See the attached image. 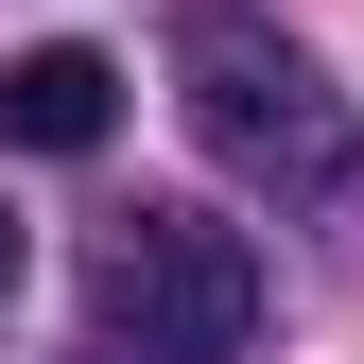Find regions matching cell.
Listing matches in <instances>:
<instances>
[{
	"label": "cell",
	"instance_id": "6da1fadb",
	"mask_svg": "<svg viewBox=\"0 0 364 364\" xmlns=\"http://www.w3.org/2000/svg\"><path fill=\"white\" fill-rule=\"evenodd\" d=\"M173 105H191L208 173H243V191H278V208H347V173H364L347 87L312 70L278 18H243V0H191V18H173Z\"/></svg>",
	"mask_w": 364,
	"mask_h": 364
},
{
	"label": "cell",
	"instance_id": "277c9868",
	"mask_svg": "<svg viewBox=\"0 0 364 364\" xmlns=\"http://www.w3.org/2000/svg\"><path fill=\"white\" fill-rule=\"evenodd\" d=\"M0 295H18V225H0Z\"/></svg>",
	"mask_w": 364,
	"mask_h": 364
},
{
	"label": "cell",
	"instance_id": "7a4b0ae2",
	"mask_svg": "<svg viewBox=\"0 0 364 364\" xmlns=\"http://www.w3.org/2000/svg\"><path fill=\"white\" fill-rule=\"evenodd\" d=\"M260 347V243L208 208H105L87 225V364H243Z\"/></svg>",
	"mask_w": 364,
	"mask_h": 364
},
{
	"label": "cell",
	"instance_id": "3957f363",
	"mask_svg": "<svg viewBox=\"0 0 364 364\" xmlns=\"http://www.w3.org/2000/svg\"><path fill=\"white\" fill-rule=\"evenodd\" d=\"M105 122H122V70L105 53H18L0 70V139L18 156H105Z\"/></svg>",
	"mask_w": 364,
	"mask_h": 364
}]
</instances>
